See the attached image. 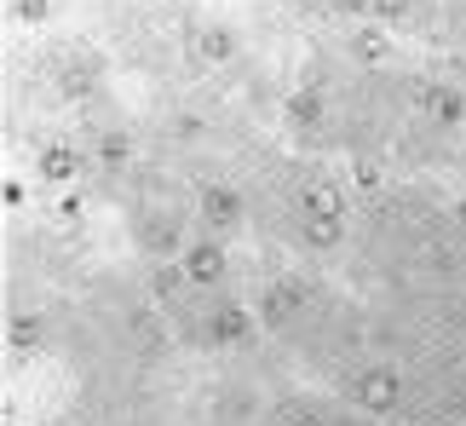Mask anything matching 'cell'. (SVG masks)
I'll use <instances>...</instances> for the list:
<instances>
[{"label": "cell", "mask_w": 466, "mask_h": 426, "mask_svg": "<svg viewBox=\"0 0 466 426\" xmlns=\"http://www.w3.org/2000/svg\"><path fill=\"white\" fill-rule=\"evenodd\" d=\"M219 277H225V242H219V237L190 242V254H185V282H190V289H213Z\"/></svg>", "instance_id": "1"}, {"label": "cell", "mask_w": 466, "mask_h": 426, "mask_svg": "<svg viewBox=\"0 0 466 426\" xmlns=\"http://www.w3.org/2000/svg\"><path fill=\"white\" fill-rule=\"evenodd\" d=\"M357 392V403H363V410H374V415H391V403H398V380L386 375V369H374V375H363L351 386Z\"/></svg>", "instance_id": "2"}, {"label": "cell", "mask_w": 466, "mask_h": 426, "mask_svg": "<svg viewBox=\"0 0 466 426\" xmlns=\"http://www.w3.org/2000/svg\"><path fill=\"white\" fill-rule=\"evenodd\" d=\"M282 426H322L317 410H282Z\"/></svg>", "instance_id": "4"}, {"label": "cell", "mask_w": 466, "mask_h": 426, "mask_svg": "<svg viewBox=\"0 0 466 426\" xmlns=\"http://www.w3.org/2000/svg\"><path fill=\"white\" fill-rule=\"evenodd\" d=\"M409 6H415V0H369V12H374V17H403Z\"/></svg>", "instance_id": "3"}]
</instances>
